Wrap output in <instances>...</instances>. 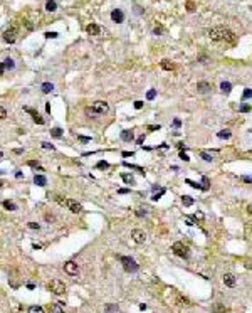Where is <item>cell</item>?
Wrapping results in <instances>:
<instances>
[{
	"label": "cell",
	"instance_id": "cell-63",
	"mask_svg": "<svg viewBox=\"0 0 252 313\" xmlns=\"http://www.w3.org/2000/svg\"><path fill=\"white\" fill-rule=\"evenodd\" d=\"M2 157H4V153H2V152H0V160H2Z\"/></svg>",
	"mask_w": 252,
	"mask_h": 313
},
{
	"label": "cell",
	"instance_id": "cell-24",
	"mask_svg": "<svg viewBox=\"0 0 252 313\" xmlns=\"http://www.w3.org/2000/svg\"><path fill=\"white\" fill-rule=\"evenodd\" d=\"M121 179H123V180L126 182L128 185H133V184H135V179H133L129 173H121Z\"/></svg>",
	"mask_w": 252,
	"mask_h": 313
},
{
	"label": "cell",
	"instance_id": "cell-47",
	"mask_svg": "<svg viewBox=\"0 0 252 313\" xmlns=\"http://www.w3.org/2000/svg\"><path fill=\"white\" fill-rule=\"evenodd\" d=\"M162 32H163L162 27H155V29H153V34H155V35H160Z\"/></svg>",
	"mask_w": 252,
	"mask_h": 313
},
{
	"label": "cell",
	"instance_id": "cell-16",
	"mask_svg": "<svg viewBox=\"0 0 252 313\" xmlns=\"http://www.w3.org/2000/svg\"><path fill=\"white\" fill-rule=\"evenodd\" d=\"M40 89H42L44 95H49V93L54 91V84H52V83H44V84L40 86Z\"/></svg>",
	"mask_w": 252,
	"mask_h": 313
},
{
	"label": "cell",
	"instance_id": "cell-23",
	"mask_svg": "<svg viewBox=\"0 0 252 313\" xmlns=\"http://www.w3.org/2000/svg\"><path fill=\"white\" fill-rule=\"evenodd\" d=\"M106 313H121L118 305H108L106 306Z\"/></svg>",
	"mask_w": 252,
	"mask_h": 313
},
{
	"label": "cell",
	"instance_id": "cell-51",
	"mask_svg": "<svg viewBox=\"0 0 252 313\" xmlns=\"http://www.w3.org/2000/svg\"><path fill=\"white\" fill-rule=\"evenodd\" d=\"M42 146H44V148H51V150H54V145H52V143H46V142H44Z\"/></svg>",
	"mask_w": 252,
	"mask_h": 313
},
{
	"label": "cell",
	"instance_id": "cell-42",
	"mask_svg": "<svg viewBox=\"0 0 252 313\" xmlns=\"http://www.w3.org/2000/svg\"><path fill=\"white\" fill-rule=\"evenodd\" d=\"M77 138H79V142H82V143H89V142H91V138H89V137H82V135H79Z\"/></svg>",
	"mask_w": 252,
	"mask_h": 313
},
{
	"label": "cell",
	"instance_id": "cell-41",
	"mask_svg": "<svg viewBox=\"0 0 252 313\" xmlns=\"http://www.w3.org/2000/svg\"><path fill=\"white\" fill-rule=\"evenodd\" d=\"M27 165H29V167H34V168H39V167H40V165H39L35 160H29V162H27Z\"/></svg>",
	"mask_w": 252,
	"mask_h": 313
},
{
	"label": "cell",
	"instance_id": "cell-9",
	"mask_svg": "<svg viewBox=\"0 0 252 313\" xmlns=\"http://www.w3.org/2000/svg\"><path fill=\"white\" fill-rule=\"evenodd\" d=\"M111 20L114 22V24H123V22H124V12L121 9H113Z\"/></svg>",
	"mask_w": 252,
	"mask_h": 313
},
{
	"label": "cell",
	"instance_id": "cell-60",
	"mask_svg": "<svg viewBox=\"0 0 252 313\" xmlns=\"http://www.w3.org/2000/svg\"><path fill=\"white\" fill-rule=\"evenodd\" d=\"M15 177H17V179H22V172H15Z\"/></svg>",
	"mask_w": 252,
	"mask_h": 313
},
{
	"label": "cell",
	"instance_id": "cell-39",
	"mask_svg": "<svg viewBox=\"0 0 252 313\" xmlns=\"http://www.w3.org/2000/svg\"><path fill=\"white\" fill-rule=\"evenodd\" d=\"M163 194H165V189H160V190H158V194H155V195H153L151 199H153V200H158V199L162 197Z\"/></svg>",
	"mask_w": 252,
	"mask_h": 313
},
{
	"label": "cell",
	"instance_id": "cell-21",
	"mask_svg": "<svg viewBox=\"0 0 252 313\" xmlns=\"http://www.w3.org/2000/svg\"><path fill=\"white\" fill-rule=\"evenodd\" d=\"M220 89H222V93H225V95H229L232 91V84L229 81H224L222 84H220Z\"/></svg>",
	"mask_w": 252,
	"mask_h": 313
},
{
	"label": "cell",
	"instance_id": "cell-59",
	"mask_svg": "<svg viewBox=\"0 0 252 313\" xmlns=\"http://www.w3.org/2000/svg\"><path fill=\"white\" fill-rule=\"evenodd\" d=\"M46 111H47V113H51V104H49V103L46 104Z\"/></svg>",
	"mask_w": 252,
	"mask_h": 313
},
{
	"label": "cell",
	"instance_id": "cell-1",
	"mask_svg": "<svg viewBox=\"0 0 252 313\" xmlns=\"http://www.w3.org/2000/svg\"><path fill=\"white\" fill-rule=\"evenodd\" d=\"M209 37L214 41H224V42L234 44L235 42V35L232 30L225 29V27H214L209 30Z\"/></svg>",
	"mask_w": 252,
	"mask_h": 313
},
{
	"label": "cell",
	"instance_id": "cell-50",
	"mask_svg": "<svg viewBox=\"0 0 252 313\" xmlns=\"http://www.w3.org/2000/svg\"><path fill=\"white\" fill-rule=\"evenodd\" d=\"M135 108H136V110H141V108H143V101H135Z\"/></svg>",
	"mask_w": 252,
	"mask_h": 313
},
{
	"label": "cell",
	"instance_id": "cell-3",
	"mask_svg": "<svg viewBox=\"0 0 252 313\" xmlns=\"http://www.w3.org/2000/svg\"><path fill=\"white\" fill-rule=\"evenodd\" d=\"M121 264H123L124 271H128V273H135V271H138L136 261H135L133 257H129V256H121Z\"/></svg>",
	"mask_w": 252,
	"mask_h": 313
},
{
	"label": "cell",
	"instance_id": "cell-19",
	"mask_svg": "<svg viewBox=\"0 0 252 313\" xmlns=\"http://www.w3.org/2000/svg\"><path fill=\"white\" fill-rule=\"evenodd\" d=\"M46 10H47V12H56V10H57V2H56V0H49V2L46 4Z\"/></svg>",
	"mask_w": 252,
	"mask_h": 313
},
{
	"label": "cell",
	"instance_id": "cell-61",
	"mask_svg": "<svg viewBox=\"0 0 252 313\" xmlns=\"http://www.w3.org/2000/svg\"><path fill=\"white\" fill-rule=\"evenodd\" d=\"M5 173V170H2V168H0V175H4Z\"/></svg>",
	"mask_w": 252,
	"mask_h": 313
},
{
	"label": "cell",
	"instance_id": "cell-13",
	"mask_svg": "<svg viewBox=\"0 0 252 313\" xmlns=\"http://www.w3.org/2000/svg\"><path fill=\"white\" fill-rule=\"evenodd\" d=\"M86 30H87L89 35H99L101 34V27H99L98 24H89V26L86 27Z\"/></svg>",
	"mask_w": 252,
	"mask_h": 313
},
{
	"label": "cell",
	"instance_id": "cell-31",
	"mask_svg": "<svg viewBox=\"0 0 252 313\" xmlns=\"http://www.w3.org/2000/svg\"><path fill=\"white\" fill-rule=\"evenodd\" d=\"M212 311L214 313H225V306H224V305H215L214 308H212Z\"/></svg>",
	"mask_w": 252,
	"mask_h": 313
},
{
	"label": "cell",
	"instance_id": "cell-29",
	"mask_svg": "<svg viewBox=\"0 0 252 313\" xmlns=\"http://www.w3.org/2000/svg\"><path fill=\"white\" fill-rule=\"evenodd\" d=\"M29 313H44V310L39 306V305H32L29 308Z\"/></svg>",
	"mask_w": 252,
	"mask_h": 313
},
{
	"label": "cell",
	"instance_id": "cell-27",
	"mask_svg": "<svg viewBox=\"0 0 252 313\" xmlns=\"http://www.w3.org/2000/svg\"><path fill=\"white\" fill-rule=\"evenodd\" d=\"M160 66H162L163 69H167V71H171V69H173V64H171L170 61H162Z\"/></svg>",
	"mask_w": 252,
	"mask_h": 313
},
{
	"label": "cell",
	"instance_id": "cell-54",
	"mask_svg": "<svg viewBox=\"0 0 252 313\" xmlns=\"http://www.w3.org/2000/svg\"><path fill=\"white\" fill-rule=\"evenodd\" d=\"M133 155H135L133 152H123V157H133Z\"/></svg>",
	"mask_w": 252,
	"mask_h": 313
},
{
	"label": "cell",
	"instance_id": "cell-62",
	"mask_svg": "<svg viewBox=\"0 0 252 313\" xmlns=\"http://www.w3.org/2000/svg\"><path fill=\"white\" fill-rule=\"evenodd\" d=\"M2 187H4V182H2V180H0V189H2Z\"/></svg>",
	"mask_w": 252,
	"mask_h": 313
},
{
	"label": "cell",
	"instance_id": "cell-26",
	"mask_svg": "<svg viewBox=\"0 0 252 313\" xmlns=\"http://www.w3.org/2000/svg\"><path fill=\"white\" fill-rule=\"evenodd\" d=\"M182 202H183V206H187V207L193 206V199L188 197V195H183V197H182Z\"/></svg>",
	"mask_w": 252,
	"mask_h": 313
},
{
	"label": "cell",
	"instance_id": "cell-22",
	"mask_svg": "<svg viewBox=\"0 0 252 313\" xmlns=\"http://www.w3.org/2000/svg\"><path fill=\"white\" fill-rule=\"evenodd\" d=\"M4 66H5V69H15V61L12 57H7L4 61Z\"/></svg>",
	"mask_w": 252,
	"mask_h": 313
},
{
	"label": "cell",
	"instance_id": "cell-11",
	"mask_svg": "<svg viewBox=\"0 0 252 313\" xmlns=\"http://www.w3.org/2000/svg\"><path fill=\"white\" fill-rule=\"evenodd\" d=\"M64 271L67 273V275H71V276H74V275H77V264L74 261H67L64 264Z\"/></svg>",
	"mask_w": 252,
	"mask_h": 313
},
{
	"label": "cell",
	"instance_id": "cell-43",
	"mask_svg": "<svg viewBox=\"0 0 252 313\" xmlns=\"http://www.w3.org/2000/svg\"><path fill=\"white\" fill-rule=\"evenodd\" d=\"M4 118H7V110L0 106V120H4Z\"/></svg>",
	"mask_w": 252,
	"mask_h": 313
},
{
	"label": "cell",
	"instance_id": "cell-57",
	"mask_svg": "<svg viewBox=\"0 0 252 313\" xmlns=\"http://www.w3.org/2000/svg\"><path fill=\"white\" fill-rule=\"evenodd\" d=\"M242 180H245V182H249V184H252V179H251V177H242Z\"/></svg>",
	"mask_w": 252,
	"mask_h": 313
},
{
	"label": "cell",
	"instance_id": "cell-30",
	"mask_svg": "<svg viewBox=\"0 0 252 313\" xmlns=\"http://www.w3.org/2000/svg\"><path fill=\"white\" fill-rule=\"evenodd\" d=\"M185 182H187V184L190 185V187H193V189H202V190H203V185H200V184H197V182L190 180V179H187V180H185Z\"/></svg>",
	"mask_w": 252,
	"mask_h": 313
},
{
	"label": "cell",
	"instance_id": "cell-34",
	"mask_svg": "<svg viewBox=\"0 0 252 313\" xmlns=\"http://www.w3.org/2000/svg\"><path fill=\"white\" fill-rule=\"evenodd\" d=\"M249 98H252V89H245V91H244V95H242L244 101H245V99H249Z\"/></svg>",
	"mask_w": 252,
	"mask_h": 313
},
{
	"label": "cell",
	"instance_id": "cell-36",
	"mask_svg": "<svg viewBox=\"0 0 252 313\" xmlns=\"http://www.w3.org/2000/svg\"><path fill=\"white\" fill-rule=\"evenodd\" d=\"M155 96H156V91H155V89H150L148 95H146V99H150V101H151V99H155Z\"/></svg>",
	"mask_w": 252,
	"mask_h": 313
},
{
	"label": "cell",
	"instance_id": "cell-20",
	"mask_svg": "<svg viewBox=\"0 0 252 313\" xmlns=\"http://www.w3.org/2000/svg\"><path fill=\"white\" fill-rule=\"evenodd\" d=\"M2 206H4V209H7V210H17L15 202H12V200H4V202H2Z\"/></svg>",
	"mask_w": 252,
	"mask_h": 313
},
{
	"label": "cell",
	"instance_id": "cell-45",
	"mask_svg": "<svg viewBox=\"0 0 252 313\" xmlns=\"http://www.w3.org/2000/svg\"><path fill=\"white\" fill-rule=\"evenodd\" d=\"M180 126H182V121H180L178 118H175V120H173V128H180Z\"/></svg>",
	"mask_w": 252,
	"mask_h": 313
},
{
	"label": "cell",
	"instance_id": "cell-46",
	"mask_svg": "<svg viewBox=\"0 0 252 313\" xmlns=\"http://www.w3.org/2000/svg\"><path fill=\"white\" fill-rule=\"evenodd\" d=\"M193 7H195V5H193V2H188V4H187V10H188V12H193V10H195Z\"/></svg>",
	"mask_w": 252,
	"mask_h": 313
},
{
	"label": "cell",
	"instance_id": "cell-6",
	"mask_svg": "<svg viewBox=\"0 0 252 313\" xmlns=\"http://www.w3.org/2000/svg\"><path fill=\"white\" fill-rule=\"evenodd\" d=\"M4 41L7 44H13L15 41H17V29L15 27H10V29H7L4 32Z\"/></svg>",
	"mask_w": 252,
	"mask_h": 313
},
{
	"label": "cell",
	"instance_id": "cell-37",
	"mask_svg": "<svg viewBox=\"0 0 252 313\" xmlns=\"http://www.w3.org/2000/svg\"><path fill=\"white\" fill-rule=\"evenodd\" d=\"M27 226H29V229H32V231H39V229H40V226H39L37 222H29Z\"/></svg>",
	"mask_w": 252,
	"mask_h": 313
},
{
	"label": "cell",
	"instance_id": "cell-14",
	"mask_svg": "<svg viewBox=\"0 0 252 313\" xmlns=\"http://www.w3.org/2000/svg\"><path fill=\"white\" fill-rule=\"evenodd\" d=\"M121 140H123V142H133V140H135L133 130H123V131H121Z\"/></svg>",
	"mask_w": 252,
	"mask_h": 313
},
{
	"label": "cell",
	"instance_id": "cell-55",
	"mask_svg": "<svg viewBox=\"0 0 252 313\" xmlns=\"http://www.w3.org/2000/svg\"><path fill=\"white\" fill-rule=\"evenodd\" d=\"M129 192V189H120L118 190V194H128Z\"/></svg>",
	"mask_w": 252,
	"mask_h": 313
},
{
	"label": "cell",
	"instance_id": "cell-32",
	"mask_svg": "<svg viewBox=\"0 0 252 313\" xmlns=\"http://www.w3.org/2000/svg\"><path fill=\"white\" fill-rule=\"evenodd\" d=\"M202 158L205 160V162H212V158H214V157H212V153H207V152H202Z\"/></svg>",
	"mask_w": 252,
	"mask_h": 313
},
{
	"label": "cell",
	"instance_id": "cell-53",
	"mask_svg": "<svg viewBox=\"0 0 252 313\" xmlns=\"http://www.w3.org/2000/svg\"><path fill=\"white\" fill-rule=\"evenodd\" d=\"M148 130L150 131H156V130H160V125L158 126H148Z\"/></svg>",
	"mask_w": 252,
	"mask_h": 313
},
{
	"label": "cell",
	"instance_id": "cell-28",
	"mask_svg": "<svg viewBox=\"0 0 252 313\" xmlns=\"http://www.w3.org/2000/svg\"><path fill=\"white\" fill-rule=\"evenodd\" d=\"M251 110H252V106H251V104H247V103H244V104H240V106H239L240 113H249Z\"/></svg>",
	"mask_w": 252,
	"mask_h": 313
},
{
	"label": "cell",
	"instance_id": "cell-17",
	"mask_svg": "<svg viewBox=\"0 0 252 313\" xmlns=\"http://www.w3.org/2000/svg\"><path fill=\"white\" fill-rule=\"evenodd\" d=\"M49 310H51V313H64L62 303H52L51 306H49Z\"/></svg>",
	"mask_w": 252,
	"mask_h": 313
},
{
	"label": "cell",
	"instance_id": "cell-4",
	"mask_svg": "<svg viewBox=\"0 0 252 313\" xmlns=\"http://www.w3.org/2000/svg\"><path fill=\"white\" fill-rule=\"evenodd\" d=\"M49 290H51L54 295H62L66 291V284L61 281V279H52L49 283Z\"/></svg>",
	"mask_w": 252,
	"mask_h": 313
},
{
	"label": "cell",
	"instance_id": "cell-12",
	"mask_svg": "<svg viewBox=\"0 0 252 313\" xmlns=\"http://www.w3.org/2000/svg\"><path fill=\"white\" fill-rule=\"evenodd\" d=\"M224 283H225V286L234 288L237 281H235V276L232 275V273H225V275H224Z\"/></svg>",
	"mask_w": 252,
	"mask_h": 313
},
{
	"label": "cell",
	"instance_id": "cell-56",
	"mask_svg": "<svg viewBox=\"0 0 252 313\" xmlns=\"http://www.w3.org/2000/svg\"><path fill=\"white\" fill-rule=\"evenodd\" d=\"M195 219H203V214H202V212H197V214H195Z\"/></svg>",
	"mask_w": 252,
	"mask_h": 313
},
{
	"label": "cell",
	"instance_id": "cell-40",
	"mask_svg": "<svg viewBox=\"0 0 252 313\" xmlns=\"http://www.w3.org/2000/svg\"><path fill=\"white\" fill-rule=\"evenodd\" d=\"M146 212H148V210H146V209H143V207H140V209L136 210V215H138V217H143V215H146Z\"/></svg>",
	"mask_w": 252,
	"mask_h": 313
},
{
	"label": "cell",
	"instance_id": "cell-33",
	"mask_svg": "<svg viewBox=\"0 0 252 313\" xmlns=\"http://www.w3.org/2000/svg\"><path fill=\"white\" fill-rule=\"evenodd\" d=\"M96 167H98V168H108V167H109V163H108L106 160H101V162L96 163Z\"/></svg>",
	"mask_w": 252,
	"mask_h": 313
},
{
	"label": "cell",
	"instance_id": "cell-8",
	"mask_svg": "<svg viewBox=\"0 0 252 313\" xmlns=\"http://www.w3.org/2000/svg\"><path fill=\"white\" fill-rule=\"evenodd\" d=\"M24 111H27V113H29V115L32 116V120H34V121H35V123H37V125H44V123H46V121H44V118H42V116L39 115V113L35 111V110H32V108H29V106H24Z\"/></svg>",
	"mask_w": 252,
	"mask_h": 313
},
{
	"label": "cell",
	"instance_id": "cell-35",
	"mask_svg": "<svg viewBox=\"0 0 252 313\" xmlns=\"http://www.w3.org/2000/svg\"><path fill=\"white\" fill-rule=\"evenodd\" d=\"M46 39H57L59 37V34H57V32H46Z\"/></svg>",
	"mask_w": 252,
	"mask_h": 313
},
{
	"label": "cell",
	"instance_id": "cell-49",
	"mask_svg": "<svg viewBox=\"0 0 252 313\" xmlns=\"http://www.w3.org/2000/svg\"><path fill=\"white\" fill-rule=\"evenodd\" d=\"M185 221H187V224H188V226H193V217L187 215V217H185Z\"/></svg>",
	"mask_w": 252,
	"mask_h": 313
},
{
	"label": "cell",
	"instance_id": "cell-38",
	"mask_svg": "<svg viewBox=\"0 0 252 313\" xmlns=\"http://www.w3.org/2000/svg\"><path fill=\"white\" fill-rule=\"evenodd\" d=\"M230 137V131L225 130V131H218V138H229Z\"/></svg>",
	"mask_w": 252,
	"mask_h": 313
},
{
	"label": "cell",
	"instance_id": "cell-44",
	"mask_svg": "<svg viewBox=\"0 0 252 313\" xmlns=\"http://www.w3.org/2000/svg\"><path fill=\"white\" fill-rule=\"evenodd\" d=\"M180 158L183 160V162H188V160H190V157H188V155L185 153V152H182V153H180Z\"/></svg>",
	"mask_w": 252,
	"mask_h": 313
},
{
	"label": "cell",
	"instance_id": "cell-25",
	"mask_svg": "<svg viewBox=\"0 0 252 313\" xmlns=\"http://www.w3.org/2000/svg\"><path fill=\"white\" fill-rule=\"evenodd\" d=\"M51 135H52L54 138H61V137H62V130L56 126V128H52V130H51Z\"/></svg>",
	"mask_w": 252,
	"mask_h": 313
},
{
	"label": "cell",
	"instance_id": "cell-18",
	"mask_svg": "<svg viewBox=\"0 0 252 313\" xmlns=\"http://www.w3.org/2000/svg\"><path fill=\"white\" fill-rule=\"evenodd\" d=\"M197 89L200 91V93H209V91H210V84H209V83H205V81H202V83L197 84Z\"/></svg>",
	"mask_w": 252,
	"mask_h": 313
},
{
	"label": "cell",
	"instance_id": "cell-2",
	"mask_svg": "<svg viewBox=\"0 0 252 313\" xmlns=\"http://www.w3.org/2000/svg\"><path fill=\"white\" fill-rule=\"evenodd\" d=\"M109 111V104L106 103V101H94L93 104H91L87 110H86V113L91 116H99V115H106V113Z\"/></svg>",
	"mask_w": 252,
	"mask_h": 313
},
{
	"label": "cell",
	"instance_id": "cell-48",
	"mask_svg": "<svg viewBox=\"0 0 252 313\" xmlns=\"http://www.w3.org/2000/svg\"><path fill=\"white\" fill-rule=\"evenodd\" d=\"M202 180H203V190H207V189H209V179H207V177H203Z\"/></svg>",
	"mask_w": 252,
	"mask_h": 313
},
{
	"label": "cell",
	"instance_id": "cell-10",
	"mask_svg": "<svg viewBox=\"0 0 252 313\" xmlns=\"http://www.w3.org/2000/svg\"><path fill=\"white\" fill-rule=\"evenodd\" d=\"M66 207H67L71 212H74V214H77V212H81V210H82L81 204H77L74 199H66Z\"/></svg>",
	"mask_w": 252,
	"mask_h": 313
},
{
	"label": "cell",
	"instance_id": "cell-5",
	"mask_svg": "<svg viewBox=\"0 0 252 313\" xmlns=\"http://www.w3.org/2000/svg\"><path fill=\"white\" fill-rule=\"evenodd\" d=\"M171 251L180 257H188V248L185 244H182V242H175L171 246Z\"/></svg>",
	"mask_w": 252,
	"mask_h": 313
},
{
	"label": "cell",
	"instance_id": "cell-58",
	"mask_svg": "<svg viewBox=\"0 0 252 313\" xmlns=\"http://www.w3.org/2000/svg\"><path fill=\"white\" fill-rule=\"evenodd\" d=\"M143 140H145V135H141V137L138 138V143H143Z\"/></svg>",
	"mask_w": 252,
	"mask_h": 313
},
{
	"label": "cell",
	"instance_id": "cell-7",
	"mask_svg": "<svg viewBox=\"0 0 252 313\" xmlns=\"http://www.w3.org/2000/svg\"><path fill=\"white\" fill-rule=\"evenodd\" d=\"M131 237H133V241H135V242L143 244V242H145V239H146V234L141 231V229H133V231H131Z\"/></svg>",
	"mask_w": 252,
	"mask_h": 313
},
{
	"label": "cell",
	"instance_id": "cell-52",
	"mask_svg": "<svg viewBox=\"0 0 252 313\" xmlns=\"http://www.w3.org/2000/svg\"><path fill=\"white\" fill-rule=\"evenodd\" d=\"M5 73V66H4V62H0V76Z\"/></svg>",
	"mask_w": 252,
	"mask_h": 313
},
{
	"label": "cell",
	"instance_id": "cell-15",
	"mask_svg": "<svg viewBox=\"0 0 252 313\" xmlns=\"http://www.w3.org/2000/svg\"><path fill=\"white\" fill-rule=\"evenodd\" d=\"M34 184L39 185V187H46L47 179H46L44 175H37V173H35V175H34Z\"/></svg>",
	"mask_w": 252,
	"mask_h": 313
}]
</instances>
